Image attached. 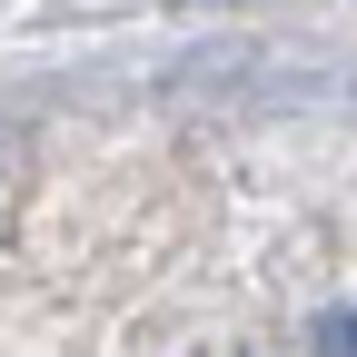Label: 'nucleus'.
<instances>
[{
  "label": "nucleus",
  "instance_id": "nucleus-1",
  "mask_svg": "<svg viewBox=\"0 0 357 357\" xmlns=\"http://www.w3.org/2000/svg\"><path fill=\"white\" fill-rule=\"evenodd\" d=\"M318 357H357V307H328L318 318Z\"/></svg>",
  "mask_w": 357,
  "mask_h": 357
}]
</instances>
